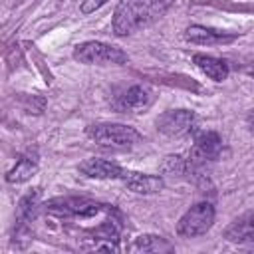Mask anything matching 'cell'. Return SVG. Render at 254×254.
I'll use <instances>...</instances> for the list:
<instances>
[{"label": "cell", "mask_w": 254, "mask_h": 254, "mask_svg": "<svg viewBox=\"0 0 254 254\" xmlns=\"http://www.w3.org/2000/svg\"><path fill=\"white\" fill-rule=\"evenodd\" d=\"M175 0H121L113 12L111 28L115 36H129L159 20Z\"/></svg>", "instance_id": "obj_1"}, {"label": "cell", "mask_w": 254, "mask_h": 254, "mask_svg": "<svg viewBox=\"0 0 254 254\" xmlns=\"http://www.w3.org/2000/svg\"><path fill=\"white\" fill-rule=\"evenodd\" d=\"M85 135L101 147L127 149L141 143V133L123 123H91L85 129Z\"/></svg>", "instance_id": "obj_2"}, {"label": "cell", "mask_w": 254, "mask_h": 254, "mask_svg": "<svg viewBox=\"0 0 254 254\" xmlns=\"http://www.w3.org/2000/svg\"><path fill=\"white\" fill-rule=\"evenodd\" d=\"M73 60L85 65H121L129 62V56L117 46L91 40L73 48Z\"/></svg>", "instance_id": "obj_3"}, {"label": "cell", "mask_w": 254, "mask_h": 254, "mask_svg": "<svg viewBox=\"0 0 254 254\" xmlns=\"http://www.w3.org/2000/svg\"><path fill=\"white\" fill-rule=\"evenodd\" d=\"M214 206L206 200L192 204L177 222V234L183 238H194L200 236L204 232L210 230V226L214 224Z\"/></svg>", "instance_id": "obj_4"}, {"label": "cell", "mask_w": 254, "mask_h": 254, "mask_svg": "<svg viewBox=\"0 0 254 254\" xmlns=\"http://www.w3.org/2000/svg\"><path fill=\"white\" fill-rule=\"evenodd\" d=\"M46 210L56 216H65V218H87L103 210V204L83 198V196H58L46 202Z\"/></svg>", "instance_id": "obj_5"}, {"label": "cell", "mask_w": 254, "mask_h": 254, "mask_svg": "<svg viewBox=\"0 0 254 254\" xmlns=\"http://www.w3.org/2000/svg\"><path fill=\"white\" fill-rule=\"evenodd\" d=\"M222 139L216 131H198L194 135V143L190 149V157H189V167L192 169H200L202 165L216 161L222 155Z\"/></svg>", "instance_id": "obj_6"}, {"label": "cell", "mask_w": 254, "mask_h": 254, "mask_svg": "<svg viewBox=\"0 0 254 254\" xmlns=\"http://www.w3.org/2000/svg\"><path fill=\"white\" fill-rule=\"evenodd\" d=\"M194 125V113L189 109H167L157 117V129L167 137H183Z\"/></svg>", "instance_id": "obj_7"}, {"label": "cell", "mask_w": 254, "mask_h": 254, "mask_svg": "<svg viewBox=\"0 0 254 254\" xmlns=\"http://www.w3.org/2000/svg\"><path fill=\"white\" fill-rule=\"evenodd\" d=\"M153 103V91L145 85H129L115 99L113 107L121 113H139Z\"/></svg>", "instance_id": "obj_8"}, {"label": "cell", "mask_w": 254, "mask_h": 254, "mask_svg": "<svg viewBox=\"0 0 254 254\" xmlns=\"http://www.w3.org/2000/svg\"><path fill=\"white\" fill-rule=\"evenodd\" d=\"M121 181L129 190L137 194H155L161 192L165 187V179L161 175H147L137 171H123Z\"/></svg>", "instance_id": "obj_9"}, {"label": "cell", "mask_w": 254, "mask_h": 254, "mask_svg": "<svg viewBox=\"0 0 254 254\" xmlns=\"http://www.w3.org/2000/svg\"><path fill=\"white\" fill-rule=\"evenodd\" d=\"M238 38V34H230V32H220L214 28H206V26H189L185 30V40H189L190 44H200V46H220V44H230Z\"/></svg>", "instance_id": "obj_10"}, {"label": "cell", "mask_w": 254, "mask_h": 254, "mask_svg": "<svg viewBox=\"0 0 254 254\" xmlns=\"http://www.w3.org/2000/svg\"><path fill=\"white\" fill-rule=\"evenodd\" d=\"M123 171L125 169L119 167L117 163L107 161V159H99V157L85 159L79 165V173L89 177V179H121Z\"/></svg>", "instance_id": "obj_11"}, {"label": "cell", "mask_w": 254, "mask_h": 254, "mask_svg": "<svg viewBox=\"0 0 254 254\" xmlns=\"http://www.w3.org/2000/svg\"><path fill=\"white\" fill-rule=\"evenodd\" d=\"M224 238L238 244L254 242V212H246L232 220L224 230Z\"/></svg>", "instance_id": "obj_12"}, {"label": "cell", "mask_w": 254, "mask_h": 254, "mask_svg": "<svg viewBox=\"0 0 254 254\" xmlns=\"http://www.w3.org/2000/svg\"><path fill=\"white\" fill-rule=\"evenodd\" d=\"M38 171V157L32 155V153H24L18 157L16 165L8 171L6 175V181L12 183V185H20V183H26L30 181Z\"/></svg>", "instance_id": "obj_13"}, {"label": "cell", "mask_w": 254, "mask_h": 254, "mask_svg": "<svg viewBox=\"0 0 254 254\" xmlns=\"http://www.w3.org/2000/svg\"><path fill=\"white\" fill-rule=\"evenodd\" d=\"M194 65L210 79L214 81H224L228 77V65L224 60H218L214 56H206V54H194L192 56Z\"/></svg>", "instance_id": "obj_14"}, {"label": "cell", "mask_w": 254, "mask_h": 254, "mask_svg": "<svg viewBox=\"0 0 254 254\" xmlns=\"http://www.w3.org/2000/svg\"><path fill=\"white\" fill-rule=\"evenodd\" d=\"M173 244L159 234H141L129 244V252H171Z\"/></svg>", "instance_id": "obj_15"}, {"label": "cell", "mask_w": 254, "mask_h": 254, "mask_svg": "<svg viewBox=\"0 0 254 254\" xmlns=\"http://www.w3.org/2000/svg\"><path fill=\"white\" fill-rule=\"evenodd\" d=\"M40 194H42L40 189H34V190H30L28 194H24L20 198V204H18V210H16L18 224H28L34 218V214L40 206Z\"/></svg>", "instance_id": "obj_16"}, {"label": "cell", "mask_w": 254, "mask_h": 254, "mask_svg": "<svg viewBox=\"0 0 254 254\" xmlns=\"http://www.w3.org/2000/svg\"><path fill=\"white\" fill-rule=\"evenodd\" d=\"M190 171L189 167V159L181 157V155H167L161 163V173L163 177H173V179H181Z\"/></svg>", "instance_id": "obj_17"}, {"label": "cell", "mask_w": 254, "mask_h": 254, "mask_svg": "<svg viewBox=\"0 0 254 254\" xmlns=\"http://www.w3.org/2000/svg\"><path fill=\"white\" fill-rule=\"evenodd\" d=\"M109 0H81V4H79V12L83 14V16H87V14H93L95 10H99L103 4H107Z\"/></svg>", "instance_id": "obj_18"}, {"label": "cell", "mask_w": 254, "mask_h": 254, "mask_svg": "<svg viewBox=\"0 0 254 254\" xmlns=\"http://www.w3.org/2000/svg\"><path fill=\"white\" fill-rule=\"evenodd\" d=\"M246 125H248V129H250V133L254 135V109L246 115Z\"/></svg>", "instance_id": "obj_19"}]
</instances>
